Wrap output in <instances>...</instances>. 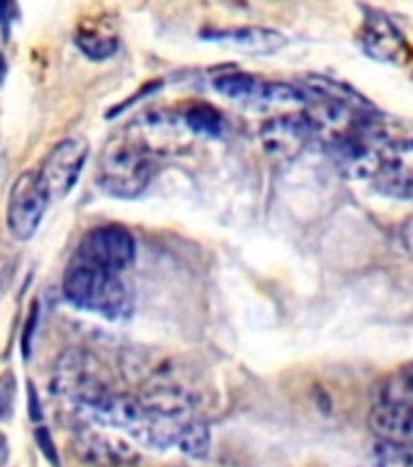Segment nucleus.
<instances>
[{
  "mask_svg": "<svg viewBox=\"0 0 413 467\" xmlns=\"http://www.w3.org/2000/svg\"><path fill=\"white\" fill-rule=\"evenodd\" d=\"M64 292L71 305L102 314L112 321L127 319L134 309V295L129 285L124 283L122 273H109L80 258L66 270Z\"/></svg>",
  "mask_w": 413,
  "mask_h": 467,
  "instance_id": "1",
  "label": "nucleus"
},
{
  "mask_svg": "<svg viewBox=\"0 0 413 467\" xmlns=\"http://www.w3.org/2000/svg\"><path fill=\"white\" fill-rule=\"evenodd\" d=\"M153 163H156V153L134 134L124 131L102 149L98 182L108 195L131 200L149 188L153 178Z\"/></svg>",
  "mask_w": 413,
  "mask_h": 467,
  "instance_id": "2",
  "label": "nucleus"
},
{
  "mask_svg": "<svg viewBox=\"0 0 413 467\" xmlns=\"http://www.w3.org/2000/svg\"><path fill=\"white\" fill-rule=\"evenodd\" d=\"M51 389L86 416H93L115 389L102 375L100 363L86 350H66L58 358L51 378Z\"/></svg>",
  "mask_w": 413,
  "mask_h": 467,
  "instance_id": "3",
  "label": "nucleus"
},
{
  "mask_svg": "<svg viewBox=\"0 0 413 467\" xmlns=\"http://www.w3.org/2000/svg\"><path fill=\"white\" fill-rule=\"evenodd\" d=\"M134 255H137V241L129 229L119 224H105L95 226L83 236L76 258L93 263L109 273H122L134 263Z\"/></svg>",
  "mask_w": 413,
  "mask_h": 467,
  "instance_id": "4",
  "label": "nucleus"
},
{
  "mask_svg": "<svg viewBox=\"0 0 413 467\" xmlns=\"http://www.w3.org/2000/svg\"><path fill=\"white\" fill-rule=\"evenodd\" d=\"M49 200V192H46L42 178L35 171H25L13 182L10 200H7V229H10L15 239H32V234L36 232V226H39L44 212H46Z\"/></svg>",
  "mask_w": 413,
  "mask_h": 467,
  "instance_id": "5",
  "label": "nucleus"
},
{
  "mask_svg": "<svg viewBox=\"0 0 413 467\" xmlns=\"http://www.w3.org/2000/svg\"><path fill=\"white\" fill-rule=\"evenodd\" d=\"M88 153H90V146L83 137L64 139L51 149L42 168L36 171L51 200H61L71 192L73 185L78 182L80 171L86 166Z\"/></svg>",
  "mask_w": 413,
  "mask_h": 467,
  "instance_id": "6",
  "label": "nucleus"
},
{
  "mask_svg": "<svg viewBox=\"0 0 413 467\" xmlns=\"http://www.w3.org/2000/svg\"><path fill=\"white\" fill-rule=\"evenodd\" d=\"M263 149L273 159H297L306 146L314 144V127L309 122L306 112H294V115H277L270 117L261 124Z\"/></svg>",
  "mask_w": 413,
  "mask_h": 467,
  "instance_id": "7",
  "label": "nucleus"
},
{
  "mask_svg": "<svg viewBox=\"0 0 413 467\" xmlns=\"http://www.w3.org/2000/svg\"><path fill=\"white\" fill-rule=\"evenodd\" d=\"M372 185L385 195L413 200V139H389Z\"/></svg>",
  "mask_w": 413,
  "mask_h": 467,
  "instance_id": "8",
  "label": "nucleus"
},
{
  "mask_svg": "<svg viewBox=\"0 0 413 467\" xmlns=\"http://www.w3.org/2000/svg\"><path fill=\"white\" fill-rule=\"evenodd\" d=\"M73 451L83 462L95 467H127L139 460V452L124 438L98 429H80Z\"/></svg>",
  "mask_w": 413,
  "mask_h": 467,
  "instance_id": "9",
  "label": "nucleus"
},
{
  "mask_svg": "<svg viewBox=\"0 0 413 467\" xmlns=\"http://www.w3.org/2000/svg\"><path fill=\"white\" fill-rule=\"evenodd\" d=\"M357 42L367 57H372L375 61H385V64H397L407 54V42L397 25L375 10H370L365 17Z\"/></svg>",
  "mask_w": 413,
  "mask_h": 467,
  "instance_id": "10",
  "label": "nucleus"
},
{
  "mask_svg": "<svg viewBox=\"0 0 413 467\" xmlns=\"http://www.w3.org/2000/svg\"><path fill=\"white\" fill-rule=\"evenodd\" d=\"M202 36L207 42L224 44L232 49L248 51V54H277L284 49L287 36L283 32L268 27H226V29H202Z\"/></svg>",
  "mask_w": 413,
  "mask_h": 467,
  "instance_id": "11",
  "label": "nucleus"
},
{
  "mask_svg": "<svg viewBox=\"0 0 413 467\" xmlns=\"http://www.w3.org/2000/svg\"><path fill=\"white\" fill-rule=\"evenodd\" d=\"M370 429L377 441L413 448V404L377 401L370 411Z\"/></svg>",
  "mask_w": 413,
  "mask_h": 467,
  "instance_id": "12",
  "label": "nucleus"
},
{
  "mask_svg": "<svg viewBox=\"0 0 413 467\" xmlns=\"http://www.w3.org/2000/svg\"><path fill=\"white\" fill-rule=\"evenodd\" d=\"M263 86H265V80L251 76V73H222L212 80V88L219 95L236 102H261Z\"/></svg>",
  "mask_w": 413,
  "mask_h": 467,
  "instance_id": "13",
  "label": "nucleus"
},
{
  "mask_svg": "<svg viewBox=\"0 0 413 467\" xmlns=\"http://www.w3.org/2000/svg\"><path fill=\"white\" fill-rule=\"evenodd\" d=\"M178 448L192 460H204L210 455L212 433L210 423L204 421L202 414H195L185 426H182V433L181 438H178Z\"/></svg>",
  "mask_w": 413,
  "mask_h": 467,
  "instance_id": "14",
  "label": "nucleus"
},
{
  "mask_svg": "<svg viewBox=\"0 0 413 467\" xmlns=\"http://www.w3.org/2000/svg\"><path fill=\"white\" fill-rule=\"evenodd\" d=\"M76 44L93 61H105L117 51V36L100 27H80L76 35Z\"/></svg>",
  "mask_w": 413,
  "mask_h": 467,
  "instance_id": "15",
  "label": "nucleus"
},
{
  "mask_svg": "<svg viewBox=\"0 0 413 467\" xmlns=\"http://www.w3.org/2000/svg\"><path fill=\"white\" fill-rule=\"evenodd\" d=\"M185 119V127H188L192 134H200V137H210L217 139L222 137V131H224V119L219 115V109H214L212 105H192V108L182 115Z\"/></svg>",
  "mask_w": 413,
  "mask_h": 467,
  "instance_id": "16",
  "label": "nucleus"
},
{
  "mask_svg": "<svg viewBox=\"0 0 413 467\" xmlns=\"http://www.w3.org/2000/svg\"><path fill=\"white\" fill-rule=\"evenodd\" d=\"M377 401H385V404H413V365H404L382 382Z\"/></svg>",
  "mask_w": 413,
  "mask_h": 467,
  "instance_id": "17",
  "label": "nucleus"
},
{
  "mask_svg": "<svg viewBox=\"0 0 413 467\" xmlns=\"http://www.w3.org/2000/svg\"><path fill=\"white\" fill-rule=\"evenodd\" d=\"M372 467H413V448L377 441L372 448Z\"/></svg>",
  "mask_w": 413,
  "mask_h": 467,
  "instance_id": "18",
  "label": "nucleus"
},
{
  "mask_svg": "<svg viewBox=\"0 0 413 467\" xmlns=\"http://www.w3.org/2000/svg\"><path fill=\"white\" fill-rule=\"evenodd\" d=\"M15 404V375L13 372H3L0 375V421L13 414Z\"/></svg>",
  "mask_w": 413,
  "mask_h": 467,
  "instance_id": "19",
  "label": "nucleus"
},
{
  "mask_svg": "<svg viewBox=\"0 0 413 467\" xmlns=\"http://www.w3.org/2000/svg\"><path fill=\"white\" fill-rule=\"evenodd\" d=\"M35 438H36V443H39V448H42L44 455H46V460H49L54 467H58V455H57V448H54V441H51L49 436V431L44 429V426H39Z\"/></svg>",
  "mask_w": 413,
  "mask_h": 467,
  "instance_id": "20",
  "label": "nucleus"
},
{
  "mask_svg": "<svg viewBox=\"0 0 413 467\" xmlns=\"http://www.w3.org/2000/svg\"><path fill=\"white\" fill-rule=\"evenodd\" d=\"M15 258L10 255L7 248H0V292L5 290L7 280H10V273H13Z\"/></svg>",
  "mask_w": 413,
  "mask_h": 467,
  "instance_id": "21",
  "label": "nucleus"
},
{
  "mask_svg": "<svg viewBox=\"0 0 413 467\" xmlns=\"http://www.w3.org/2000/svg\"><path fill=\"white\" fill-rule=\"evenodd\" d=\"M29 416H32L35 421H39V419H42V411H39V401H36V389L32 385H29Z\"/></svg>",
  "mask_w": 413,
  "mask_h": 467,
  "instance_id": "22",
  "label": "nucleus"
},
{
  "mask_svg": "<svg viewBox=\"0 0 413 467\" xmlns=\"http://www.w3.org/2000/svg\"><path fill=\"white\" fill-rule=\"evenodd\" d=\"M5 462H7V441L5 436L0 433V467H5Z\"/></svg>",
  "mask_w": 413,
  "mask_h": 467,
  "instance_id": "23",
  "label": "nucleus"
}]
</instances>
